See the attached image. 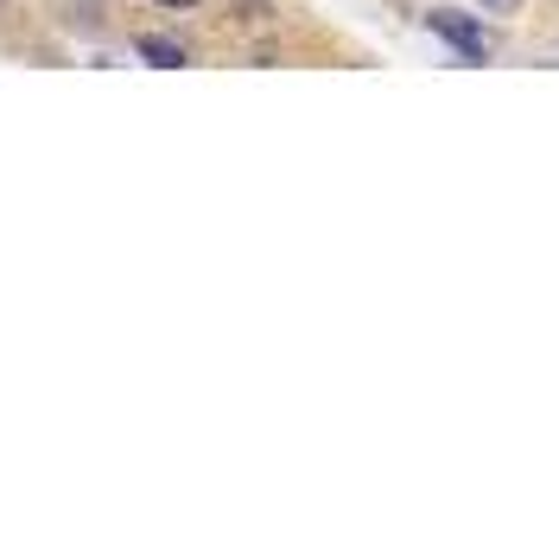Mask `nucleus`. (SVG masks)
<instances>
[{
    "label": "nucleus",
    "mask_w": 559,
    "mask_h": 546,
    "mask_svg": "<svg viewBox=\"0 0 559 546\" xmlns=\"http://www.w3.org/2000/svg\"><path fill=\"white\" fill-rule=\"evenodd\" d=\"M426 26L445 38L457 58H471V64H484V58H489V33L471 20V13H426Z\"/></svg>",
    "instance_id": "nucleus-1"
},
{
    "label": "nucleus",
    "mask_w": 559,
    "mask_h": 546,
    "mask_svg": "<svg viewBox=\"0 0 559 546\" xmlns=\"http://www.w3.org/2000/svg\"><path fill=\"white\" fill-rule=\"evenodd\" d=\"M484 7H496V13H515V7H522V0H484Z\"/></svg>",
    "instance_id": "nucleus-3"
},
{
    "label": "nucleus",
    "mask_w": 559,
    "mask_h": 546,
    "mask_svg": "<svg viewBox=\"0 0 559 546\" xmlns=\"http://www.w3.org/2000/svg\"><path fill=\"white\" fill-rule=\"evenodd\" d=\"M159 7H198V0H159Z\"/></svg>",
    "instance_id": "nucleus-4"
},
{
    "label": "nucleus",
    "mask_w": 559,
    "mask_h": 546,
    "mask_svg": "<svg viewBox=\"0 0 559 546\" xmlns=\"http://www.w3.org/2000/svg\"><path fill=\"white\" fill-rule=\"evenodd\" d=\"M134 51H140L153 70H185V64H191V58H185V45H178V38H166V33H140Z\"/></svg>",
    "instance_id": "nucleus-2"
}]
</instances>
